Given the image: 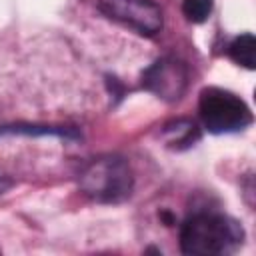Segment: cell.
<instances>
[{
  "label": "cell",
  "instance_id": "7",
  "mask_svg": "<svg viewBox=\"0 0 256 256\" xmlns=\"http://www.w3.org/2000/svg\"><path fill=\"white\" fill-rule=\"evenodd\" d=\"M212 6H214L212 0H184L182 2V12L190 22L200 24L210 16Z\"/></svg>",
  "mask_w": 256,
  "mask_h": 256
},
{
  "label": "cell",
  "instance_id": "2",
  "mask_svg": "<svg viewBox=\"0 0 256 256\" xmlns=\"http://www.w3.org/2000/svg\"><path fill=\"white\" fill-rule=\"evenodd\" d=\"M134 176L126 160L104 156L92 160L80 174V188L96 202H122L132 194Z\"/></svg>",
  "mask_w": 256,
  "mask_h": 256
},
{
  "label": "cell",
  "instance_id": "4",
  "mask_svg": "<svg viewBox=\"0 0 256 256\" xmlns=\"http://www.w3.org/2000/svg\"><path fill=\"white\" fill-rule=\"evenodd\" d=\"M98 8L142 36H154L162 30V10L154 0H100Z\"/></svg>",
  "mask_w": 256,
  "mask_h": 256
},
{
  "label": "cell",
  "instance_id": "3",
  "mask_svg": "<svg viewBox=\"0 0 256 256\" xmlns=\"http://www.w3.org/2000/svg\"><path fill=\"white\" fill-rule=\"evenodd\" d=\"M198 112L204 128L212 134L238 132L252 122L246 102L222 88H204L200 92Z\"/></svg>",
  "mask_w": 256,
  "mask_h": 256
},
{
  "label": "cell",
  "instance_id": "6",
  "mask_svg": "<svg viewBox=\"0 0 256 256\" xmlns=\"http://www.w3.org/2000/svg\"><path fill=\"white\" fill-rule=\"evenodd\" d=\"M228 54H230V58L236 64L252 70L254 68V54H256V40H254V36L252 34H242V36L234 38L230 42V46H228Z\"/></svg>",
  "mask_w": 256,
  "mask_h": 256
},
{
  "label": "cell",
  "instance_id": "1",
  "mask_svg": "<svg viewBox=\"0 0 256 256\" xmlns=\"http://www.w3.org/2000/svg\"><path fill=\"white\" fill-rule=\"evenodd\" d=\"M244 232L240 224L218 212H196L180 230V248L194 256L232 254L242 244Z\"/></svg>",
  "mask_w": 256,
  "mask_h": 256
},
{
  "label": "cell",
  "instance_id": "5",
  "mask_svg": "<svg viewBox=\"0 0 256 256\" xmlns=\"http://www.w3.org/2000/svg\"><path fill=\"white\" fill-rule=\"evenodd\" d=\"M142 84L158 98L166 102H176L182 98L188 86V68L182 60H176L172 56L160 58L144 70Z\"/></svg>",
  "mask_w": 256,
  "mask_h": 256
}]
</instances>
